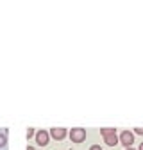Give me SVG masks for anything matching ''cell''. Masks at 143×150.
<instances>
[{
    "instance_id": "obj_1",
    "label": "cell",
    "mask_w": 143,
    "mask_h": 150,
    "mask_svg": "<svg viewBox=\"0 0 143 150\" xmlns=\"http://www.w3.org/2000/svg\"><path fill=\"white\" fill-rule=\"evenodd\" d=\"M68 136H70V139L74 141V143H82L86 139V130L82 127H74L68 132Z\"/></svg>"
},
{
    "instance_id": "obj_2",
    "label": "cell",
    "mask_w": 143,
    "mask_h": 150,
    "mask_svg": "<svg viewBox=\"0 0 143 150\" xmlns=\"http://www.w3.org/2000/svg\"><path fill=\"white\" fill-rule=\"evenodd\" d=\"M54 139H57V141H61V139H64L66 136H68V130L66 129H63V127H54V129H50V132H48Z\"/></svg>"
},
{
    "instance_id": "obj_3",
    "label": "cell",
    "mask_w": 143,
    "mask_h": 150,
    "mask_svg": "<svg viewBox=\"0 0 143 150\" xmlns=\"http://www.w3.org/2000/svg\"><path fill=\"white\" fill-rule=\"evenodd\" d=\"M120 141H122V145H123V146L131 148V145L134 143V132H129V130H125V132H122V136H120Z\"/></svg>"
},
{
    "instance_id": "obj_4",
    "label": "cell",
    "mask_w": 143,
    "mask_h": 150,
    "mask_svg": "<svg viewBox=\"0 0 143 150\" xmlns=\"http://www.w3.org/2000/svg\"><path fill=\"white\" fill-rule=\"evenodd\" d=\"M50 139V134L47 132V130H40V132H36V143H38L40 146H45Z\"/></svg>"
},
{
    "instance_id": "obj_5",
    "label": "cell",
    "mask_w": 143,
    "mask_h": 150,
    "mask_svg": "<svg viewBox=\"0 0 143 150\" xmlns=\"http://www.w3.org/2000/svg\"><path fill=\"white\" fill-rule=\"evenodd\" d=\"M104 141H105V145H109V146H116L118 138H116V134H115V132H111V134L104 136Z\"/></svg>"
},
{
    "instance_id": "obj_6",
    "label": "cell",
    "mask_w": 143,
    "mask_h": 150,
    "mask_svg": "<svg viewBox=\"0 0 143 150\" xmlns=\"http://www.w3.org/2000/svg\"><path fill=\"white\" fill-rule=\"evenodd\" d=\"M7 145V136H6V132H0V148H4Z\"/></svg>"
},
{
    "instance_id": "obj_7",
    "label": "cell",
    "mask_w": 143,
    "mask_h": 150,
    "mask_svg": "<svg viewBox=\"0 0 143 150\" xmlns=\"http://www.w3.org/2000/svg\"><path fill=\"white\" fill-rule=\"evenodd\" d=\"M34 132H36V130L29 127V129H27V139H29V138H32V136H34Z\"/></svg>"
},
{
    "instance_id": "obj_8",
    "label": "cell",
    "mask_w": 143,
    "mask_h": 150,
    "mask_svg": "<svg viewBox=\"0 0 143 150\" xmlns=\"http://www.w3.org/2000/svg\"><path fill=\"white\" fill-rule=\"evenodd\" d=\"M132 132H136V134H141V136H143V129H141V127H136Z\"/></svg>"
},
{
    "instance_id": "obj_9",
    "label": "cell",
    "mask_w": 143,
    "mask_h": 150,
    "mask_svg": "<svg viewBox=\"0 0 143 150\" xmlns=\"http://www.w3.org/2000/svg\"><path fill=\"white\" fill-rule=\"evenodd\" d=\"M89 150H102L100 145H93V146H89Z\"/></svg>"
},
{
    "instance_id": "obj_10",
    "label": "cell",
    "mask_w": 143,
    "mask_h": 150,
    "mask_svg": "<svg viewBox=\"0 0 143 150\" xmlns=\"http://www.w3.org/2000/svg\"><path fill=\"white\" fill-rule=\"evenodd\" d=\"M27 150H34V146H27Z\"/></svg>"
},
{
    "instance_id": "obj_11",
    "label": "cell",
    "mask_w": 143,
    "mask_h": 150,
    "mask_svg": "<svg viewBox=\"0 0 143 150\" xmlns=\"http://www.w3.org/2000/svg\"><path fill=\"white\" fill-rule=\"evenodd\" d=\"M139 150H143V143H141V145H139Z\"/></svg>"
},
{
    "instance_id": "obj_12",
    "label": "cell",
    "mask_w": 143,
    "mask_h": 150,
    "mask_svg": "<svg viewBox=\"0 0 143 150\" xmlns=\"http://www.w3.org/2000/svg\"><path fill=\"white\" fill-rule=\"evenodd\" d=\"M125 150H132V148H125Z\"/></svg>"
}]
</instances>
